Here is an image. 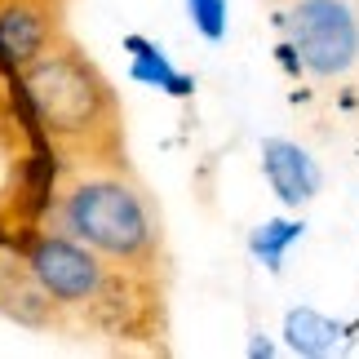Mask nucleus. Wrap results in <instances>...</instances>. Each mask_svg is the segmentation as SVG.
<instances>
[{
	"mask_svg": "<svg viewBox=\"0 0 359 359\" xmlns=\"http://www.w3.org/2000/svg\"><path fill=\"white\" fill-rule=\"evenodd\" d=\"M248 355H253V359H271V355H275V346H271V341H262V333H257L253 341H248Z\"/></svg>",
	"mask_w": 359,
	"mask_h": 359,
	"instance_id": "obj_11",
	"label": "nucleus"
},
{
	"mask_svg": "<svg viewBox=\"0 0 359 359\" xmlns=\"http://www.w3.org/2000/svg\"><path fill=\"white\" fill-rule=\"evenodd\" d=\"M62 36L58 0H0V58L13 72Z\"/></svg>",
	"mask_w": 359,
	"mask_h": 359,
	"instance_id": "obj_5",
	"label": "nucleus"
},
{
	"mask_svg": "<svg viewBox=\"0 0 359 359\" xmlns=\"http://www.w3.org/2000/svg\"><path fill=\"white\" fill-rule=\"evenodd\" d=\"M284 32L302 72L315 80H341L359 67V5L355 0H293Z\"/></svg>",
	"mask_w": 359,
	"mask_h": 359,
	"instance_id": "obj_4",
	"label": "nucleus"
},
{
	"mask_svg": "<svg viewBox=\"0 0 359 359\" xmlns=\"http://www.w3.org/2000/svg\"><path fill=\"white\" fill-rule=\"evenodd\" d=\"M262 173H266L275 200L288 204V209L311 204L320 196V182H324V173H320V164L311 160V151L288 142V137H266V142H262Z\"/></svg>",
	"mask_w": 359,
	"mask_h": 359,
	"instance_id": "obj_6",
	"label": "nucleus"
},
{
	"mask_svg": "<svg viewBox=\"0 0 359 359\" xmlns=\"http://www.w3.org/2000/svg\"><path fill=\"white\" fill-rule=\"evenodd\" d=\"M27 266L36 271V280L49 288V297L62 311H80V315H98V320H129V311L137 302H124V293L133 288H156L151 275H137L120 262L93 253L89 244H80L62 231H40L27 244Z\"/></svg>",
	"mask_w": 359,
	"mask_h": 359,
	"instance_id": "obj_3",
	"label": "nucleus"
},
{
	"mask_svg": "<svg viewBox=\"0 0 359 359\" xmlns=\"http://www.w3.org/2000/svg\"><path fill=\"white\" fill-rule=\"evenodd\" d=\"M49 231H62L93 253L120 262L137 275L160 280L164 266V222L124 156L62 160L49 200Z\"/></svg>",
	"mask_w": 359,
	"mask_h": 359,
	"instance_id": "obj_1",
	"label": "nucleus"
},
{
	"mask_svg": "<svg viewBox=\"0 0 359 359\" xmlns=\"http://www.w3.org/2000/svg\"><path fill=\"white\" fill-rule=\"evenodd\" d=\"M355 328L328 320V315L311 311V306H293L284 315V346L293 355H306V359H320V355H337L341 346L351 341Z\"/></svg>",
	"mask_w": 359,
	"mask_h": 359,
	"instance_id": "obj_7",
	"label": "nucleus"
},
{
	"mask_svg": "<svg viewBox=\"0 0 359 359\" xmlns=\"http://www.w3.org/2000/svg\"><path fill=\"white\" fill-rule=\"evenodd\" d=\"M124 49L133 53L129 76L137 80V85L160 89V93H169V98H191V93H196V80H191L182 67H173L169 53H164L156 40H147V36H124Z\"/></svg>",
	"mask_w": 359,
	"mask_h": 359,
	"instance_id": "obj_8",
	"label": "nucleus"
},
{
	"mask_svg": "<svg viewBox=\"0 0 359 359\" xmlns=\"http://www.w3.org/2000/svg\"><path fill=\"white\" fill-rule=\"evenodd\" d=\"M187 13L196 22V32L204 40H222L226 36V0H187Z\"/></svg>",
	"mask_w": 359,
	"mask_h": 359,
	"instance_id": "obj_10",
	"label": "nucleus"
},
{
	"mask_svg": "<svg viewBox=\"0 0 359 359\" xmlns=\"http://www.w3.org/2000/svg\"><path fill=\"white\" fill-rule=\"evenodd\" d=\"M302 236H306V222H297V217H271V222L253 226V236H248V253H253L266 271H280L284 266V253Z\"/></svg>",
	"mask_w": 359,
	"mask_h": 359,
	"instance_id": "obj_9",
	"label": "nucleus"
},
{
	"mask_svg": "<svg viewBox=\"0 0 359 359\" xmlns=\"http://www.w3.org/2000/svg\"><path fill=\"white\" fill-rule=\"evenodd\" d=\"M18 89L62 160L124 156V120L111 80L67 32L18 67Z\"/></svg>",
	"mask_w": 359,
	"mask_h": 359,
	"instance_id": "obj_2",
	"label": "nucleus"
}]
</instances>
